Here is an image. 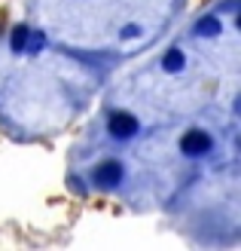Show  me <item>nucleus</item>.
<instances>
[{"label": "nucleus", "instance_id": "7ed1b4c3", "mask_svg": "<svg viewBox=\"0 0 241 251\" xmlns=\"http://www.w3.org/2000/svg\"><path fill=\"white\" fill-rule=\"evenodd\" d=\"M119 178H122V166H119V162H113V159L101 162V166L95 169V184H101V187H116Z\"/></svg>", "mask_w": 241, "mask_h": 251}, {"label": "nucleus", "instance_id": "f257e3e1", "mask_svg": "<svg viewBox=\"0 0 241 251\" xmlns=\"http://www.w3.org/2000/svg\"><path fill=\"white\" fill-rule=\"evenodd\" d=\"M211 147H214L211 135H208V132H201V129L186 132V135H183V141H180V150H183L186 156H205Z\"/></svg>", "mask_w": 241, "mask_h": 251}, {"label": "nucleus", "instance_id": "423d86ee", "mask_svg": "<svg viewBox=\"0 0 241 251\" xmlns=\"http://www.w3.org/2000/svg\"><path fill=\"white\" fill-rule=\"evenodd\" d=\"M28 37H31V31L24 28H16L12 31V40H9V46H12V52H24V46H28Z\"/></svg>", "mask_w": 241, "mask_h": 251}, {"label": "nucleus", "instance_id": "39448f33", "mask_svg": "<svg viewBox=\"0 0 241 251\" xmlns=\"http://www.w3.org/2000/svg\"><path fill=\"white\" fill-rule=\"evenodd\" d=\"M186 65V58H183V52H180V49H168V52H165V58H162V68L165 71H180Z\"/></svg>", "mask_w": 241, "mask_h": 251}, {"label": "nucleus", "instance_id": "0eeeda50", "mask_svg": "<svg viewBox=\"0 0 241 251\" xmlns=\"http://www.w3.org/2000/svg\"><path fill=\"white\" fill-rule=\"evenodd\" d=\"M43 46H46V37H43V34H34V37H28V46H24V52H40Z\"/></svg>", "mask_w": 241, "mask_h": 251}, {"label": "nucleus", "instance_id": "20e7f679", "mask_svg": "<svg viewBox=\"0 0 241 251\" xmlns=\"http://www.w3.org/2000/svg\"><path fill=\"white\" fill-rule=\"evenodd\" d=\"M220 28H223V25H220L217 16H205V19L196 22V34L198 37H214V34H220Z\"/></svg>", "mask_w": 241, "mask_h": 251}, {"label": "nucleus", "instance_id": "f03ea898", "mask_svg": "<svg viewBox=\"0 0 241 251\" xmlns=\"http://www.w3.org/2000/svg\"><path fill=\"white\" fill-rule=\"evenodd\" d=\"M107 129H110L113 138H131L137 129H141V126H137V120H134L131 114H113L110 123H107Z\"/></svg>", "mask_w": 241, "mask_h": 251}, {"label": "nucleus", "instance_id": "6e6552de", "mask_svg": "<svg viewBox=\"0 0 241 251\" xmlns=\"http://www.w3.org/2000/svg\"><path fill=\"white\" fill-rule=\"evenodd\" d=\"M122 34H125V37H137V34H141V28H137V25H125Z\"/></svg>", "mask_w": 241, "mask_h": 251}]
</instances>
